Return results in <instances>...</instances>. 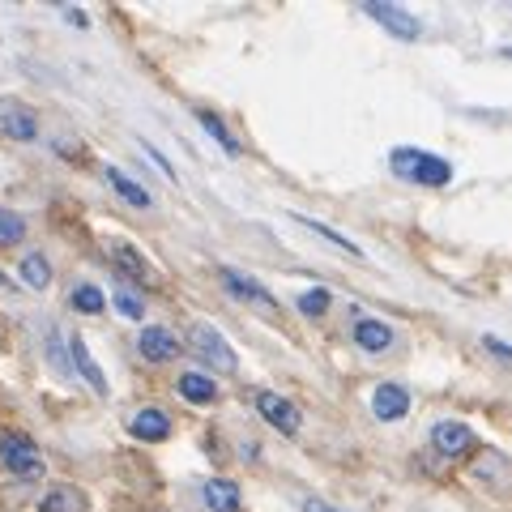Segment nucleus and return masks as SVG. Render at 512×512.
<instances>
[{"label":"nucleus","mask_w":512,"mask_h":512,"mask_svg":"<svg viewBox=\"0 0 512 512\" xmlns=\"http://www.w3.org/2000/svg\"><path fill=\"white\" fill-rule=\"evenodd\" d=\"M389 167H393V175H402L410 184H423V188H444L453 180V163H448V158H436V154L414 150V146H397L389 154Z\"/></svg>","instance_id":"f257e3e1"},{"label":"nucleus","mask_w":512,"mask_h":512,"mask_svg":"<svg viewBox=\"0 0 512 512\" xmlns=\"http://www.w3.org/2000/svg\"><path fill=\"white\" fill-rule=\"evenodd\" d=\"M0 466L18 478H43V453L22 431H5V436H0Z\"/></svg>","instance_id":"f03ea898"},{"label":"nucleus","mask_w":512,"mask_h":512,"mask_svg":"<svg viewBox=\"0 0 512 512\" xmlns=\"http://www.w3.org/2000/svg\"><path fill=\"white\" fill-rule=\"evenodd\" d=\"M188 342H192V350H197L205 363L218 367V372H235V367H239L235 350L227 346V338H222L214 325H192V329H188Z\"/></svg>","instance_id":"7ed1b4c3"},{"label":"nucleus","mask_w":512,"mask_h":512,"mask_svg":"<svg viewBox=\"0 0 512 512\" xmlns=\"http://www.w3.org/2000/svg\"><path fill=\"white\" fill-rule=\"evenodd\" d=\"M363 13H367V18H372V22H380V26L389 30L393 39H406V43H414V39L423 35V22L414 18V13H406L402 5H384V0H367Z\"/></svg>","instance_id":"20e7f679"},{"label":"nucleus","mask_w":512,"mask_h":512,"mask_svg":"<svg viewBox=\"0 0 512 512\" xmlns=\"http://www.w3.org/2000/svg\"><path fill=\"white\" fill-rule=\"evenodd\" d=\"M256 410H261V419L274 427V431H282V436H295L299 431V410L286 402V397H278V393H269V389H261L256 393Z\"/></svg>","instance_id":"39448f33"},{"label":"nucleus","mask_w":512,"mask_h":512,"mask_svg":"<svg viewBox=\"0 0 512 512\" xmlns=\"http://www.w3.org/2000/svg\"><path fill=\"white\" fill-rule=\"evenodd\" d=\"M431 448H436L440 457H466L470 448H474V431L466 423L444 419V423L431 427Z\"/></svg>","instance_id":"423d86ee"},{"label":"nucleus","mask_w":512,"mask_h":512,"mask_svg":"<svg viewBox=\"0 0 512 512\" xmlns=\"http://www.w3.org/2000/svg\"><path fill=\"white\" fill-rule=\"evenodd\" d=\"M218 278H222V286L235 295V299H244V303H256V308H265V312H278V299L265 291L256 278H248V274H239V269H218Z\"/></svg>","instance_id":"0eeeda50"},{"label":"nucleus","mask_w":512,"mask_h":512,"mask_svg":"<svg viewBox=\"0 0 512 512\" xmlns=\"http://www.w3.org/2000/svg\"><path fill=\"white\" fill-rule=\"evenodd\" d=\"M137 350H141V359H150V363H171L175 355H180V342H175V333L163 329V325H150V329H141V338H137Z\"/></svg>","instance_id":"6e6552de"},{"label":"nucleus","mask_w":512,"mask_h":512,"mask_svg":"<svg viewBox=\"0 0 512 512\" xmlns=\"http://www.w3.org/2000/svg\"><path fill=\"white\" fill-rule=\"evenodd\" d=\"M0 133L9 141H39V116L22 103H9L0 111Z\"/></svg>","instance_id":"1a4fd4ad"},{"label":"nucleus","mask_w":512,"mask_h":512,"mask_svg":"<svg viewBox=\"0 0 512 512\" xmlns=\"http://www.w3.org/2000/svg\"><path fill=\"white\" fill-rule=\"evenodd\" d=\"M372 414L380 423H397L410 414V393L402 389V384H380V389L372 393Z\"/></svg>","instance_id":"9d476101"},{"label":"nucleus","mask_w":512,"mask_h":512,"mask_svg":"<svg viewBox=\"0 0 512 512\" xmlns=\"http://www.w3.org/2000/svg\"><path fill=\"white\" fill-rule=\"evenodd\" d=\"M64 346H69V359H73V367H77V376H82L86 384H90V389L94 393H107V376H103V367L99 363H94V355H90V346L82 342V338H77V333H73V338L69 342H64Z\"/></svg>","instance_id":"9b49d317"},{"label":"nucleus","mask_w":512,"mask_h":512,"mask_svg":"<svg viewBox=\"0 0 512 512\" xmlns=\"http://www.w3.org/2000/svg\"><path fill=\"white\" fill-rule=\"evenodd\" d=\"M355 346L367 350V355H384L393 346V329L384 320H372V316H359L355 320Z\"/></svg>","instance_id":"f8f14e48"},{"label":"nucleus","mask_w":512,"mask_h":512,"mask_svg":"<svg viewBox=\"0 0 512 512\" xmlns=\"http://www.w3.org/2000/svg\"><path fill=\"white\" fill-rule=\"evenodd\" d=\"M128 431H133L137 440H150V444H158V440H167V436H171V419H167L163 410L146 406V410H137L133 419H128Z\"/></svg>","instance_id":"ddd939ff"},{"label":"nucleus","mask_w":512,"mask_h":512,"mask_svg":"<svg viewBox=\"0 0 512 512\" xmlns=\"http://www.w3.org/2000/svg\"><path fill=\"white\" fill-rule=\"evenodd\" d=\"M39 512H90V504L73 483H56V487H47V495L39 500Z\"/></svg>","instance_id":"4468645a"},{"label":"nucleus","mask_w":512,"mask_h":512,"mask_svg":"<svg viewBox=\"0 0 512 512\" xmlns=\"http://www.w3.org/2000/svg\"><path fill=\"white\" fill-rule=\"evenodd\" d=\"M201 495L214 512H239V504H244V495H239V487L231 483V478H210Z\"/></svg>","instance_id":"2eb2a0df"},{"label":"nucleus","mask_w":512,"mask_h":512,"mask_svg":"<svg viewBox=\"0 0 512 512\" xmlns=\"http://www.w3.org/2000/svg\"><path fill=\"white\" fill-rule=\"evenodd\" d=\"M107 256L116 261L128 278H150V265H146V256H141L133 244H124V239H107Z\"/></svg>","instance_id":"dca6fc26"},{"label":"nucleus","mask_w":512,"mask_h":512,"mask_svg":"<svg viewBox=\"0 0 512 512\" xmlns=\"http://www.w3.org/2000/svg\"><path fill=\"white\" fill-rule=\"evenodd\" d=\"M103 180H107L111 188H116V192H120V197H124L128 205H137V210H150V205H154L150 188H141L137 180H128V175H124L120 167H107V171H103Z\"/></svg>","instance_id":"f3484780"},{"label":"nucleus","mask_w":512,"mask_h":512,"mask_svg":"<svg viewBox=\"0 0 512 512\" xmlns=\"http://www.w3.org/2000/svg\"><path fill=\"white\" fill-rule=\"evenodd\" d=\"M180 397H184V402H192V406H210L218 397V384L205 372H184L180 376Z\"/></svg>","instance_id":"a211bd4d"},{"label":"nucleus","mask_w":512,"mask_h":512,"mask_svg":"<svg viewBox=\"0 0 512 512\" xmlns=\"http://www.w3.org/2000/svg\"><path fill=\"white\" fill-rule=\"evenodd\" d=\"M69 308H73V312H86V316H99V312L107 308V295H103L94 282H82V286H73Z\"/></svg>","instance_id":"6ab92c4d"},{"label":"nucleus","mask_w":512,"mask_h":512,"mask_svg":"<svg viewBox=\"0 0 512 512\" xmlns=\"http://www.w3.org/2000/svg\"><path fill=\"white\" fill-rule=\"evenodd\" d=\"M22 278H26V286H35V291L52 286V265H47V256H39V252L22 256Z\"/></svg>","instance_id":"aec40b11"},{"label":"nucleus","mask_w":512,"mask_h":512,"mask_svg":"<svg viewBox=\"0 0 512 512\" xmlns=\"http://www.w3.org/2000/svg\"><path fill=\"white\" fill-rule=\"evenodd\" d=\"M295 222H303L312 235H320V239H329L333 248H342V252H350V256H363V248L359 244H350V239L342 235V231H333V227H325V222H316V218H303V214H295Z\"/></svg>","instance_id":"412c9836"},{"label":"nucleus","mask_w":512,"mask_h":512,"mask_svg":"<svg viewBox=\"0 0 512 512\" xmlns=\"http://www.w3.org/2000/svg\"><path fill=\"white\" fill-rule=\"evenodd\" d=\"M197 120H201V128H205V133H210V137L218 141L222 150H227V154H239V141L231 137V128L222 124V120L214 116V111H205V107H201V111H197Z\"/></svg>","instance_id":"4be33fe9"},{"label":"nucleus","mask_w":512,"mask_h":512,"mask_svg":"<svg viewBox=\"0 0 512 512\" xmlns=\"http://www.w3.org/2000/svg\"><path fill=\"white\" fill-rule=\"evenodd\" d=\"M329 291H325V286H312V291H303L299 299H295V308L303 312V316H325L329 312Z\"/></svg>","instance_id":"5701e85b"},{"label":"nucleus","mask_w":512,"mask_h":512,"mask_svg":"<svg viewBox=\"0 0 512 512\" xmlns=\"http://www.w3.org/2000/svg\"><path fill=\"white\" fill-rule=\"evenodd\" d=\"M26 239V218L18 210H0V244H22Z\"/></svg>","instance_id":"b1692460"},{"label":"nucleus","mask_w":512,"mask_h":512,"mask_svg":"<svg viewBox=\"0 0 512 512\" xmlns=\"http://www.w3.org/2000/svg\"><path fill=\"white\" fill-rule=\"evenodd\" d=\"M111 303H116V312L128 316V320H141V316H146V303H141L133 291H116V295H111Z\"/></svg>","instance_id":"393cba45"},{"label":"nucleus","mask_w":512,"mask_h":512,"mask_svg":"<svg viewBox=\"0 0 512 512\" xmlns=\"http://www.w3.org/2000/svg\"><path fill=\"white\" fill-rule=\"evenodd\" d=\"M483 346L491 350V355H495V359H504V363H512V346H508L504 338H495V333H487V338H483Z\"/></svg>","instance_id":"a878e982"},{"label":"nucleus","mask_w":512,"mask_h":512,"mask_svg":"<svg viewBox=\"0 0 512 512\" xmlns=\"http://www.w3.org/2000/svg\"><path fill=\"white\" fill-rule=\"evenodd\" d=\"M303 512H342V508H333L325 500H316V495H308V500H303Z\"/></svg>","instance_id":"bb28decb"},{"label":"nucleus","mask_w":512,"mask_h":512,"mask_svg":"<svg viewBox=\"0 0 512 512\" xmlns=\"http://www.w3.org/2000/svg\"><path fill=\"white\" fill-rule=\"evenodd\" d=\"M0 286H13V282H9V278H5V274H0Z\"/></svg>","instance_id":"cd10ccee"},{"label":"nucleus","mask_w":512,"mask_h":512,"mask_svg":"<svg viewBox=\"0 0 512 512\" xmlns=\"http://www.w3.org/2000/svg\"><path fill=\"white\" fill-rule=\"evenodd\" d=\"M504 60H512V47H504Z\"/></svg>","instance_id":"c85d7f7f"}]
</instances>
